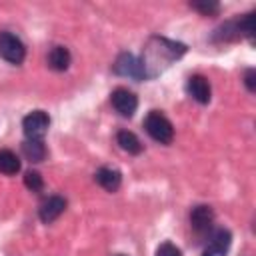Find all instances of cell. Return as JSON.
<instances>
[{
  "mask_svg": "<svg viewBox=\"0 0 256 256\" xmlns=\"http://www.w3.org/2000/svg\"><path fill=\"white\" fill-rule=\"evenodd\" d=\"M118 256H124V254H118Z\"/></svg>",
  "mask_w": 256,
  "mask_h": 256,
  "instance_id": "cell-20",
  "label": "cell"
},
{
  "mask_svg": "<svg viewBox=\"0 0 256 256\" xmlns=\"http://www.w3.org/2000/svg\"><path fill=\"white\" fill-rule=\"evenodd\" d=\"M156 256H182L180 248L174 246L172 242H162L158 248H156Z\"/></svg>",
  "mask_w": 256,
  "mask_h": 256,
  "instance_id": "cell-18",
  "label": "cell"
},
{
  "mask_svg": "<svg viewBox=\"0 0 256 256\" xmlns=\"http://www.w3.org/2000/svg\"><path fill=\"white\" fill-rule=\"evenodd\" d=\"M70 60H72V56H70L68 48H64V46H54L48 52V58H46L48 66L52 70H56V72H64L70 66Z\"/></svg>",
  "mask_w": 256,
  "mask_h": 256,
  "instance_id": "cell-12",
  "label": "cell"
},
{
  "mask_svg": "<svg viewBox=\"0 0 256 256\" xmlns=\"http://www.w3.org/2000/svg\"><path fill=\"white\" fill-rule=\"evenodd\" d=\"M186 92H188L196 102H200V104H208L210 98H212L210 82H208L204 76H200V74H194V76L188 78V82H186Z\"/></svg>",
  "mask_w": 256,
  "mask_h": 256,
  "instance_id": "cell-8",
  "label": "cell"
},
{
  "mask_svg": "<svg viewBox=\"0 0 256 256\" xmlns=\"http://www.w3.org/2000/svg\"><path fill=\"white\" fill-rule=\"evenodd\" d=\"M0 56L10 64H22L26 58V46L12 32H0Z\"/></svg>",
  "mask_w": 256,
  "mask_h": 256,
  "instance_id": "cell-3",
  "label": "cell"
},
{
  "mask_svg": "<svg viewBox=\"0 0 256 256\" xmlns=\"http://www.w3.org/2000/svg\"><path fill=\"white\" fill-rule=\"evenodd\" d=\"M144 128L148 132V136L160 144H170L174 138V126L172 122L158 110L148 112V116L144 118Z\"/></svg>",
  "mask_w": 256,
  "mask_h": 256,
  "instance_id": "cell-2",
  "label": "cell"
},
{
  "mask_svg": "<svg viewBox=\"0 0 256 256\" xmlns=\"http://www.w3.org/2000/svg\"><path fill=\"white\" fill-rule=\"evenodd\" d=\"M22 152L30 162H42L46 158V146L42 140H24L22 142Z\"/></svg>",
  "mask_w": 256,
  "mask_h": 256,
  "instance_id": "cell-14",
  "label": "cell"
},
{
  "mask_svg": "<svg viewBox=\"0 0 256 256\" xmlns=\"http://www.w3.org/2000/svg\"><path fill=\"white\" fill-rule=\"evenodd\" d=\"M110 102L114 106V110L124 116V118H130L134 116L136 108H138V98L134 92H130L128 88H116L112 94H110Z\"/></svg>",
  "mask_w": 256,
  "mask_h": 256,
  "instance_id": "cell-5",
  "label": "cell"
},
{
  "mask_svg": "<svg viewBox=\"0 0 256 256\" xmlns=\"http://www.w3.org/2000/svg\"><path fill=\"white\" fill-rule=\"evenodd\" d=\"M254 78H256V72H254L252 68H248V70H246V76H244V84H246V88H248V92H254V90H256V84H254Z\"/></svg>",
  "mask_w": 256,
  "mask_h": 256,
  "instance_id": "cell-19",
  "label": "cell"
},
{
  "mask_svg": "<svg viewBox=\"0 0 256 256\" xmlns=\"http://www.w3.org/2000/svg\"><path fill=\"white\" fill-rule=\"evenodd\" d=\"M94 180H96V184L102 186L104 190L116 192V190L120 188V184H122V174H120V170H116V168L104 166V168H100V170L94 174Z\"/></svg>",
  "mask_w": 256,
  "mask_h": 256,
  "instance_id": "cell-11",
  "label": "cell"
},
{
  "mask_svg": "<svg viewBox=\"0 0 256 256\" xmlns=\"http://www.w3.org/2000/svg\"><path fill=\"white\" fill-rule=\"evenodd\" d=\"M190 6H192L194 10H198V12H202L204 16L216 14V12L220 10V4H218V2H192Z\"/></svg>",
  "mask_w": 256,
  "mask_h": 256,
  "instance_id": "cell-17",
  "label": "cell"
},
{
  "mask_svg": "<svg viewBox=\"0 0 256 256\" xmlns=\"http://www.w3.org/2000/svg\"><path fill=\"white\" fill-rule=\"evenodd\" d=\"M66 210V200L62 196H48L42 204H40V210H38V216L44 224H50L54 222L62 212Z\"/></svg>",
  "mask_w": 256,
  "mask_h": 256,
  "instance_id": "cell-9",
  "label": "cell"
},
{
  "mask_svg": "<svg viewBox=\"0 0 256 256\" xmlns=\"http://www.w3.org/2000/svg\"><path fill=\"white\" fill-rule=\"evenodd\" d=\"M48 126H50V116L44 110H34L26 114L22 120V128L28 140H42L48 132Z\"/></svg>",
  "mask_w": 256,
  "mask_h": 256,
  "instance_id": "cell-4",
  "label": "cell"
},
{
  "mask_svg": "<svg viewBox=\"0 0 256 256\" xmlns=\"http://www.w3.org/2000/svg\"><path fill=\"white\" fill-rule=\"evenodd\" d=\"M114 72L120 74V76H128V78H134V80H144L146 74H144V68H142V62L130 54V52H124L116 58L114 62Z\"/></svg>",
  "mask_w": 256,
  "mask_h": 256,
  "instance_id": "cell-6",
  "label": "cell"
},
{
  "mask_svg": "<svg viewBox=\"0 0 256 256\" xmlns=\"http://www.w3.org/2000/svg\"><path fill=\"white\" fill-rule=\"evenodd\" d=\"M24 186H26L28 190H32V192H40V190L44 188V180H42L40 172H36V170L26 172V174H24Z\"/></svg>",
  "mask_w": 256,
  "mask_h": 256,
  "instance_id": "cell-16",
  "label": "cell"
},
{
  "mask_svg": "<svg viewBox=\"0 0 256 256\" xmlns=\"http://www.w3.org/2000/svg\"><path fill=\"white\" fill-rule=\"evenodd\" d=\"M212 222H214V214H212V208L206 206V204H200V206H194L192 212H190V224L196 232L204 234L212 228Z\"/></svg>",
  "mask_w": 256,
  "mask_h": 256,
  "instance_id": "cell-10",
  "label": "cell"
},
{
  "mask_svg": "<svg viewBox=\"0 0 256 256\" xmlns=\"http://www.w3.org/2000/svg\"><path fill=\"white\" fill-rule=\"evenodd\" d=\"M184 52H186V46L180 44V42H174V40H168V38H158V36L152 38L150 44L146 46L144 58L140 60L146 78H152L158 72H162L160 64L168 66L172 60L180 58Z\"/></svg>",
  "mask_w": 256,
  "mask_h": 256,
  "instance_id": "cell-1",
  "label": "cell"
},
{
  "mask_svg": "<svg viewBox=\"0 0 256 256\" xmlns=\"http://www.w3.org/2000/svg\"><path fill=\"white\" fill-rule=\"evenodd\" d=\"M116 142L120 144V148L128 154H140L142 152V142L138 140V136L130 130H120L116 134Z\"/></svg>",
  "mask_w": 256,
  "mask_h": 256,
  "instance_id": "cell-13",
  "label": "cell"
},
{
  "mask_svg": "<svg viewBox=\"0 0 256 256\" xmlns=\"http://www.w3.org/2000/svg\"><path fill=\"white\" fill-rule=\"evenodd\" d=\"M20 170V158L12 150H0V174L12 176Z\"/></svg>",
  "mask_w": 256,
  "mask_h": 256,
  "instance_id": "cell-15",
  "label": "cell"
},
{
  "mask_svg": "<svg viewBox=\"0 0 256 256\" xmlns=\"http://www.w3.org/2000/svg\"><path fill=\"white\" fill-rule=\"evenodd\" d=\"M232 244V234L226 228H216L210 232L208 246L202 256H226Z\"/></svg>",
  "mask_w": 256,
  "mask_h": 256,
  "instance_id": "cell-7",
  "label": "cell"
}]
</instances>
